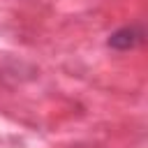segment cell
<instances>
[{"mask_svg":"<svg viewBox=\"0 0 148 148\" xmlns=\"http://www.w3.org/2000/svg\"><path fill=\"white\" fill-rule=\"evenodd\" d=\"M143 42V30L139 25H125V28H118L116 32H111L109 37V46L116 49V51H130L134 46H139Z\"/></svg>","mask_w":148,"mask_h":148,"instance_id":"6da1fadb","label":"cell"}]
</instances>
